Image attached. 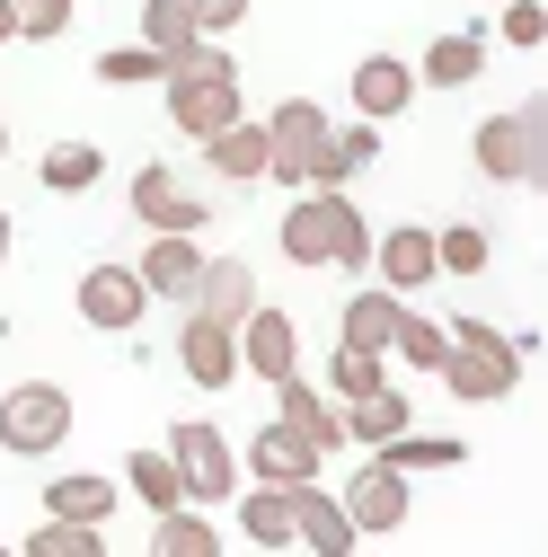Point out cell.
<instances>
[{
	"label": "cell",
	"instance_id": "cell-26",
	"mask_svg": "<svg viewBox=\"0 0 548 557\" xmlns=\"http://www.w3.org/2000/svg\"><path fill=\"white\" fill-rule=\"evenodd\" d=\"M36 177H45V195H89V186L107 177V151H98V143H53V151L36 160Z\"/></svg>",
	"mask_w": 548,
	"mask_h": 557
},
{
	"label": "cell",
	"instance_id": "cell-29",
	"mask_svg": "<svg viewBox=\"0 0 548 557\" xmlns=\"http://www.w3.org/2000/svg\"><path fill=\"white\" fill-rule=\"evenodd\" d=\"M124 486H133V496H142L151 513L186 505V478H177V460H169V451H133V460H124Z\"/></svg>",
	"mask_w": 548,
	"mask_h": 557
},
{
	"label": "cell",
	"instance_id": "cell-16",
	"mask_svg": "<svg viewBox=\"0 0 548 557\" xmlns=\"http://www.w3.org/2000/svg\"><path fill=\"white\" fill-rule=\"evenodd\" d=\"M186 310H203V319H222V327H239V319L257 310V274H248V257H203V274H195V293H186Z\"/></svg>",
	"mask_w": 548,
	"mask_h": 557
},
{
	"label": "cell",
	"instance_id": "cell-22",
	"mask_svg": "<svg viewBox=\"0 0 548 557\" xmlns=\"http://www.w3.org/2000/svg\"><path fill=\"white\" fill-rule=\"evenodd\" d=\"M487 81V36H434L416 62V89H469Z\"/></svg>",
	"mask_w": 548,
	"mask_h": 557
},
{
	"label": "cell",
	"instance_id": "cell-13",
	"mask_svg": "<svg viewBox=\"0 0 548 557\" xmlns=\"http://www.w3.org/2000/svg\"><path fill=\"white\" fill-rule=\"evenodd\" d=\"M133 274H142V293H151V301H186V293H195V274H203L195 231H151V248L133 257Z\"/></svg>",
	"mask_w": 548,
	"mask_h": 557
},
{
	"label": "cell",
	"instance_id": "cell-25",
	"mask_svg": "<svg viewBox=\"0 0 548 557\" xmlns=\"http://www.w3.org/2000/svg\"><path fill=\"white\" fill-rule=\"evenodd\" d=\"M239 531L248 548H292V486H248V505H239Z\"/></svg>",
	"mask_w": 548,
	"mask_h": 557
},
{
	"label": "cell",
	"instance_id": "cell-27",
	"mask_svg": "<svg viewBox=\"0 0 548 557\" xmlns=\"http://www.w3.org/2000/svg\"><path fill=\"white\" fill-rule=\"evenodd\" d=\"M381 460H389V469H407V478H425V469H460V460H469V443H460V434H416V425H407V434H389V443H381Z\"/></svg>",
	"mask_w": 548,
	"mask_h": 557
},
{
	"label": "cell",
	"instance_id": "cell-10",
	"mask_svg": "<svg viewBox=\"0 0 548 557\" xmlns=\"http://www.w3.org/2000/svg\"><path fill=\"white\" fill-rule=\"evenodd\" d=\"M177 372H186L195 389H231V381H239V327L186 310V327H177Z\"/></svg>",
	"mask_w": 548,
	"mask_h": 557
},
{
	"label": "cell",
	"instance_id": "cell-42",
	"mask_svg": "<svg viewBox=\"0 0 548 557\" xmlns=\"http://www.w3.org/2000/svg\"><path fill=\"white\" fill-rule=\"evenodd\" d=\"M0 151H10V124H0Z\"/></svg>",
	"mask_w": 548,
	"mask_h": 557
},
{
	"label": "cell",
	"instance_id": "cell-23",
	"mask_svg": "<svg viewBox=\"0 0 548 557\" xmlns=\"http://www.w3.org/2000/svg\"><path fill=\"white\" fill-rule=\"evenodd\" d=\"M372 160H381V124H346V133L327 124V143H319V160H310V186H346V177H363Z\"/></svg>",
	"mask_w": 548,
	"mask_h": 557
},
{
	"label": "cell",
	"instance_id": "cell-3",
	"mask_svg": "<svg viewBox=\"0 0 548 557\" xmlns=\"http://www.w3.org/2000/svg\"><path fill=\"white\" fill-rule=\"evenodd\" d=\"M443 336H451L443 389H451L460 407H496V398L522 389V336H505V327H487V319H451Z\"/></svg>",
	"mask_w": 548,
	"mask_h": 557
},
{
	"label": "cell",
	"instance_id": "cell-6",
	"mask_svg": "<svg viewBox=\"0 0 548 557\" xmlns=\"http://www.w3.org/2000/svg\"><path fill=\"white\" fill-rule=\"evenodd\" d=\"M169 460L186 478V505H231L239 496V451H231L222 425H177L169 434Z\"/></svg>",
	"mask_w": 548,
	"mask_h": 557
},
{
	"label": "cell",
	"instance_id": "cell-11",
	"mask_svg": "<svg viewBox=\"0 0 548 557\" xmlns=\"http://www.w3.org/2000/svg\"><path fill=\"white\" fill-rule=\"evenodd\" d=\"M239 372H257V381H284V372H301V327H292V310H248L239 319Z\"/></svg>",
	"mask_w": 548,
	"mask_h": 557
},
{
	"label": "cell",
	"instance_id": "cell-38",
	"mask_svg": "<svg viewBox=\"0 0 548 557\" xmlns=\"http://www.w3.org/2000/svg\"><path fill=\"white\" fill-rule=\"evenodd\" d=\"M496 27H505V45H522V53H539L548 45V10H539V0H496Z\"/></svg>",
	"mask_w": 548,
	"mask_h": 557
},
{
	"label": "cell",
	"instance_id": "cell-2",
	"mask_svg": "<svg viewBox=\"0 0 548 557\" xmlns=\"http://www.w3.org/2000/svg\"><path fill=\"white\" fill-rule=\"evenodd\" d=\"M231 115H248V107H239V62L203 36V45H186V53L169 62V124L186 133V143H213Z\"/></svg>",
	"mask_w": 548,
	"mask_h": 557
},
{
	"label": "cell",
	"instance_id": "cell-19",
	"mask_svg": "<svg viewBox=\"0 0 548 557\" xmlns=\"http://www.w3.org/2000/svg\"><path fill=\"white\" fill-rule=\"evenodd\" d=\"M274 416H284L292 434H310L319 451H336V443H346V407H336L327 389H310L301 372H284V381H274Z\"/></svg>",
	"mask_w": 548,
	"mask_h": 557
},
{
	"label": "cell",
	"instance_id": "cell-20",
	"mask_svg": "<svg viewBox=\"0 0 548 557\" xmlns=\"http://www.w3.org/2000/svg\"><path fill=\"white\" fill-rule=\"evenodd\" d=\"M416 425V407H407V389H363V398H346V443H363V451H381L389 434H407Z\"/></svg>",
	"mask_w": 548,
	"mask_h": 557
},
{
	"label": "cell",
	"instance_id": "cell-21",
	"mask_svg": "<svg viewBox=\"0 0 548 557\" xmlns=\"http://www.w3.org/2000/svg\"><path fill=\"white\" fill-rule=\"evenodd\" d=\"M115 505H124V486L98 478V469H72V478H53V486H45V513H62V522H98V531H107Z\"/></svg>",
	"mask_w": 548,
	"mask_h": 557
},
{
	"label": "cell",
	"instance_id": "cell-32",
	"mask_svg": "<svg viewBox=\"0 0 548 557\" xmlns=\"http://www.w3.org/2000/svg\"><path fill=\"white\" fill-rule=\"evenodd\" d=\"M27 557H107V531H98V522H62V513H45V522L27 531Z\"/></svg>",
	"mask_w": 548,
	"mask_h": 557
},
{
	"label": "cell",
	"instance_id": "cell-8",
	"mask_svg": "<svg viewBox=\"0 0 548 557\" xmlns=\"http://www.w3.org/2000/svg\"><path fill=\"white\" fill-rule=\"evenodd\" d=\"M327 143V107L319 98H284L265 115V177H284V186H310V160Z\"/></svg>",
	"mask_w": 548,
	"mask_h": 557
},
{
	"label": "cell",
	"instance_id": "cell-4",
	"mask_svg": "<svg viewBox=\"0 0 548 557\" xmlns=\"http://www.w3.org/2000/svg\"><path fill=\"white\" fill-rule=\"evenodd\" d=\"M469 151H477V177H496V186H548V98L487 115L469 133Z\"/></svg>",
	"mask_w": 548,
	"mask_h": 557
},
{
	"label": "cell",
	"instance_id": "cell-35",
	"mask_svg": "<svg viewBox=\"0 0 548 557\" xmlns=\"http://www.w3.org/2000/svg\"><path fill=\"white\" fill-rule=\"evenodd\" d=\"M487 257H496V248H487L477 222H443V231H434V265H443V274H487Z\"/></svg>",
	"mask_w": 548,
	"mask_h": 557
},
{
	"label": "cell",
	"instance_id": "cell-28",
	"mask_svg": "<svg viewBox=\"0 0 548 557\" xmlns=\"http://www.w3.org/2000/svg\"><path fill=\"white\" fill-rule=\"evenodd\" d=\"M398 310H407V301H398L389 284H381V293H354V301H346V336H336V345H363V355H389V327H398Z\"/></svg>",
	"mask_w": 548,
	"mask_h": 557
},
{
	"label": "cell",
	"instance_id": "cell-33",
	"mask_svg": "<svg viewBox=\"0 0 548 557\" xmlns=\"http://www.w3.org/2000/svg\"><path fill=\"white\" fill-rule=\"evenodd\" d=\"M142 45H151L160 62H177L186 45H203L195 18H186V0H142Z\"/></svg>",
	"mask_w": 548,
	"mask_h": 557
},
{
	"label": "cell",
	"instance_id": "cell-17",
	"mask_svg": "<svg viewBox=\"0 0 548 557\" xmlns=\"http://www.w3.org/2000/svg\"><path fill=\"white\" fill-rule=\"evenodd\" d=\"M416 107V72H407L398 53H363L354 62V115L363 124H389V115H407Z\"/></svg>",
	"mask_w": 548,
	"mask_h": 557
},
{
	"label": "cell",
	"instance_id": "cell-39",
	"mask_svg": "<svg viewBox=\"0 0 548 557\" xmlns=\"http://www.w3.org/2000/svg\"><path fill=\"white\" fill-rule=\"evenodd\" d=\"M186 18H195V36H231L248 18V0H186Z\"/></svg>",
	"mask_w": 548,
	"mask_h": 557
},
{
	"label": "cell",
	"instance_id": "cell-12",
	"mask_svg": "<svg viewBox=\"0 0 548 557\" xmlns=\"http://www.w3.org/2000/svg\"><path fill=\"white\" fill-rule=\"evenodd\" d=\"M133 222H142V231H203V222H213V213H203V195H186L177 186V169H133Z\"/></svg>",
	"mask_w": 548,
	"mask_h": 557
},
{
	"label": "cell",
	"instance_id": "cell-40",
	"mask_svg": "<svg viewBox=\"0 0 548 557\" xmlns=\"http://www.w3.org/2000/svg\"><path fill=\"white\" fill-rule=\"evenodd\" d=\"M10 248H18V222H10V203H0V265H10Z\"/></svg>",
	"mask_w": 548,
	"mask_h": 557
},
{
	"label": "cell",
	"instance_id": "cell-41",
	"mask_svg": "<svg viewBox=\"0 0 548 557\" xmlns=\"http://www.w3.org/2000/svg\"><path fill=\"white\" fill-rule=\"evenodd\" d=\"M0 45H18V18H10V0H0Z\"/></svg>",
	"mask_w": 548,
	"mask_h": 557
},
{
	"label": "cell",
	"instance_id": "cell-14",
	"mask_svg": "<svg viewBox=\"0 0 548 557\" xmlns=\"http://www.w3.org/2000/svg\"><path fill=\"white\" fill-rule=\"evenodd\" d=\"M372 274H381L398 301H407V293H425L434 274H443V265H434V231H425V222H398L389 239H372Z\"/></svg>",
	"mask_w": 548,
	"mask_h": 557
},
{
	"label": "cell",
	"instance_id": "cell-31",
	"mask_svg": "<svg viewBox=\"0 0 548 557\" xmlns=\"http://www.w3.org/2000/svg\"><path fill=\"white\" fill-rule=\"evenodd\" d=\"M151 548H160V557H213V548H222V531L203 522V513H186V505H169V513L151 522Z\"/></svg>",
	"mask_w": 548,
	"mask_h": 557
},
{
	"label": "cell",
	"instance_id": "cell-36",
	"mask_svg": "<svg viewBox=\"0 0 548 557\" xmlns=\"http://www.w3.org/2000/svg\"><path fill=\"white\" fill-rule=\"evenodd\" d=\"M98 81L107 89H142V81H169V62L151 45H115V53H98Z\"/></svg>",
	"mask_w": 548,
	"mask_h": 557
},
{
	"label": "cell",
	"instance_id": "cell-5",
	"mask_svg": "<svg viewBox=\"0 0 548 557\" xmlns=\"http://www.w3.org/2000/svg\"><path fill=\"white\" fill-rule=\"evenodd\" d=\"M62 443H72V389L18 381L10 398H0V451H10V460H45Z\"/></svg>",
	"mask_w": 548,
	"mask_h": 557
},
{
	"label": "cell",
	"instance_id": "cell-9",
	"mask_svg": "<svg viewBox=\"0 0 548 557\" xmlns=\"http://www.w3.org/2000/svg\"><path fill=\"white\" fill-rule=\"evenodd\" d=\"M142 310H151V293H142V274H133V265H89L80 274V319L98 327V336H133V327H142Z\"/></svg>",
	"mask_w": 548,
	"mask_h": 557
},
{
	"label": "cell",
	"instance_id": "cell-37",
	"mask_svg": "<svg viewBox=\"0 0 548 557\" xmlns=\"http://www.w3.org/2000/svg\"><path fill=\"white\" fill-rule=\"evenodd\" d=\"M10 18H18L27 45H53L62 27H72V0H10Z\"/></svg>",
	"mask_w": 548,
	"mask_h": 557
},
{
	"label": "cell",
	"instance_id": "cell-15",
	"mask_svg": "<svg viewBox=\"0 0 548 557\" xmlns=\"http://www.w3.org/2000/svg\"><path fill=\"white\" fill-rule=\"evenodd\" d=\"M319 443L310 434H292L284 425V416H274V425L265 434H248V478H265V486H301V478H319Z\"/></svg>",
	"mask_w": 548,
	"mask_h": 557
},
{
	"label": "cell",
	"instance_id": "cell-18",
	"mask_svg": "<svg viewBox=\"0 0 548 557\" xmlns=\"http://www.w3.org/2000/svg\"><path fill=\"white\" fill-rule=\"evenodd\" d=\"M292 548H319V557H346V548H354L346 505H336L319 478H301V486H292Z\"/></svg>",
	"mask_w": 548,
	"mask_h": 557
},
{
	"label": "cell",
	"instance_id": "cell-7",
	"mask_svg": "<svg viewBox=\"0 0 548 557\" xmlns=\"http://www.w3.org/2000/svg\"><path fill=\"white\" fill-rule=\"evenodd\" d=\"M346 522H354V540H389V531H407V505H416V486H407V469H389L381 451L346 478Z\"/></svg>",
	"mask_w": 548,
	"mask_h": 557
},
{
	"label": "cell",
	"instance_id": "cell-24",
	"mask_svg": "<svg viewBox=\"0 0 548 557\" xmlns=\"http://www.w3.org/2000/svg\"><path fill=\"white\" fill-rule=\"evenodd\" d=\"M203 160H213V177H231V186H257V177H265V124L231 115L213 143H203Z\"/></svg>",
	"mask_w": 548,
	"mask_h": 557
},
{
	"label": "cell",
	"instance_id": "cell-30",
	"mask_svg": "<svg viewBox=\"0 0 548 557\" xmlns=\"http://www.w3.org/2000/svg\"><path fill=\"white\" fill-rule=\"evenodd\" d=\"M389 355H398V363H416V372H443L451 336H443V319H416V310H398V327H389Z\"/></svg>",
	"mask_w": 548,
	"mask_h": 557
},
{
	"label": "cell",
	"instance_id": "cell-34",
	"mask_svg": "<svg viewBox=\"0 0 548 557\" xmlns=\"http://www.w3.org/2000/svg\"><path fill=\"white\" fill-rule=\"evenodd\" d=\"M389 381V355H363V345H336V363H327V398L346 407V398H363V389H381Z\"/></svg>",
	"mask_w": 548,
	"mask_h": 557
},
{
	"label": "cell",
	"instance_id": "cell-1",
	"mask_svg": "<svg viewBox=\"0 0 548 557\" xmlns=\"http://www.w3.org/2000/svg\"><path fill=\"white\" fill-rule=\"evenodd\" d=\"M284 257L292 265H336V274H372V222L354 213L346 186H301L284 213Z\"/></svg>",
	"mask_w": 548,
	"mask_h": 557
}]
</instances>
